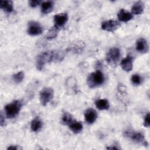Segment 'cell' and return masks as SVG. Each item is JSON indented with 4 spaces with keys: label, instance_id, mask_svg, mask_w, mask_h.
<instances>
[{
    "label": "cell",
    "instance_id": "obj_26",
    "mask_svg": "<svg viewBox=\"0 0 150 150\" xmlns=\"http://www.w3.org/2000/svg\"><path fill=\"white\" fill-rule=\"evenodd\" d=\"M41 2L40 1H39V0H35V1H33V0H31V1H29V5L32 7V8H35L38 5H39L40 4V3Z\"/></svg>",
    "mask_w": 150,
    "mask_h": 150
},
{
    "label": "cell",
    "instance_id": "obj_17",
    "mask_svg": "<svg viewBox=\"0 0 150 150\" xmlns=\"http://www.w3.org/2000/svg\"><path fill=\"white\" fill-rule=\"evenodd\" d=\"M144 9V4L142 1H138L135 3L132 8V12L135 15H141Z\"/></svg>",
    "mask_w": 150,
    "mask_h": 150
},
{
    "label": "cell",
    "instance_id": "obj_29",
    "mask_svg": "<svg viewBox=\"0 0 150 150\" xmlns=\"http://www.w3.org/2000/svg\"><path fill=\"white\" fill-rule=\"evenodd\" d=\"M107 149H119L117 146H111V147H107Z\"/></svg>",
    "mask_w": 150,
    "mask_h": 150
},
{
    "label": "cell",
    "instance_id": "obj_20",
    "mask_svg": "<svg viewBox=\"0 0 150 150\" xmlns=\"http://www.w3.org/2000/svg\"><path fill=\"white\" fill-rule=\"evenodd\" d=\"M42 127V122L39 118H35L33 119L30 124V128L32 131L37 132L39 131Z\"/></svg>",
    "mask_w": 150,
    "mask_h": 150
},
{
    "label": "cell",
    "instance_id": "obj_13",
    "mask_svg": "<svg viewBox=\"0 0 150 150\" xmlns=\"http://www.w3.org/2000/svg\"><path fill=\"white\" fill-rule=\"evenodd\" d=\"M84 47V44L82 42H76L73 43L67 49V51L72 52L74 53H81Z\"/></svg>",
    "mask_w": 150,
    "mask_h": 150
},
{
    "label": "cell",
    "instance_id": "obj_18",
    "mask_svg": "<svg viewBox=\"0 0 150 150\" xmlns=\"http://www.w3.org/2000/svg\"><path fill=\"white\" fill-rule=\"evenodd\" d=\"M96 107L100 110H108L110 107V104L106 99H100L95 102Z\"/></svg>",
    "mask_w": 150,
    "mask_h": 150
},
{
    "label": "cell",
    "instance_id": "obj_25",
    "mask_svg": "<svg viewBox=\"0 0 150 150\" xmlns=\"http://www.w3.org/2000/svg\"><path fill=\"white\" fill-rule=\"evenodd\" d=\"M149 117H150V114L149 113H148L144 118V125L145 127H149L150 125V122H149Z\"/></svg>",
    "mask_w": 150,
    "mask_h": 150
},
{
    "label": "cell",
    "instance_id": "obj_7",
    "mask_svg": "<svg viewBox=\"0 0 150 150\" xmlns=\"http://www.w3.org/2000/svg\"><path fill=\"white\" fill-rule=\"evenodd\" d=\"M124 136L137 143H142L144 144H145L146 143L144 135L140 132L127 131L124 133Z\"/></svg>",
    "mask_w": 150,
    "mask_h": 150
},
{
    "label": "cell",
    "instance_id": "obj_1",
    "mask_svg": "<svg viewBox=\"0 0 150 150\" xmlns=\"http://www.w3.org/2000/svg\"><path fill=\"white\" fill-rule=\"evenodd\" d=\"M87 84L90 88H94L101 85L104 81V77L103 73L97 70L91 73L87 77Z\"/></svg>",
    "mask_w": 150,
    "mask_h": 150
},
{
    "label": "cell",
    "instance_id": "obj_10",
    "mask_svg": "<svg viewBox=\"0 0 150 150\" xmlns=\"http://www.w3.org/2000/svg\"><path fill=\"white\" fill-rule=\"evenodd\" d=\"M121 66L125 71L132 70L133 67V58L131 56H127L121 61Z\"/></svg>",
    "mask_w": 150,
    "mask_h": 150
},
{
    "label": "cell",
    "instance_id": "obj_5",
    "mask_svg": "<svg viewBox=\"0 0 150 150\" xmlns=\"http://www.w3.org/2000/svg\"><path fill=\"white\" fill-rule=\"evenodd\" d=\"M54 92L52 88L49 87L43 88L40 92V101L42 105H46L53 98Z\"/></svg>",
    "mask_w": 150,
    "mask_h": 150
},
{
    "label": "cell",
    "instance_id": "obj_6",
    "mask_svg": "<svg viewBox=\"0 0 150 150\" xmlns=\"http://www.w3.org/2000/svg\"><path fill=\"white\" fill-rule=\"evenodd\" d=\"M28 33L31 36H36L41 34L43 32V27L38 22L30 21L28 23Z\"/></svg>",
    "mask_w": 150,
    "mask_h": 150
},
{
    "label": "cell",
    "instance_id": "obj_23",
    "mask_svg": "<svg viewBox=\"0 0 150 150\" xmlns=\"http://www.w3.org/2000/svg\"><path fill=\"white\" fill-rule=\"evenodd\" d=\"M24 73L23 71H19L16 74H14L12 76V79L15 83H20L24 79Z\"/></svg>",
    "mask_w": 150,
    "mask_h": 150
},
{
    "label": "cell",
    "instance_id": "obj_24",
    "mask_svg": "<svg viewBox=\"0 0 150 150\" xmlns=\"http://www.w3.org/2000/svg\"><path fill=\"white\" fill-rule=\"evenodd\" d=\"M131 81L134 85H139L142 83V78L138 74H134L131 77Z\"/></svg>",
    "mask_w": 150,
    "mask_h": 150
},
{
    "label": "cell",
    "instance_id": "obj_11",
    "mask_svg": "<svg viewBox=\"0 0 150 150\" xmlns=\"http://www.w3.org/2000/svg\"><path fill=\"white\" fill-rule=\"evenodd\" d=\"M84 118L87 123L92 124L97 118V112L94 109L88 108L85 111Z\"/></svg>",
    "mask_w": 150,
    "mask_h": 150
},
{
    "label": "cell",
    "instance_id": "obj_19",
    "mask_svg": "<svg viewBox=\"0 0 150 150\" xmlns=\"http://www.w3.org/2000/svg\"><path fill=\"white\" fill-rule=\"evenodd\" d=\"M69 128L75 134L80 132L83 129V125L80 122L74 121L69 124Z\"/></svg>",
    "mask_w": 150,
    "mask_h": 150
},
{
    "label": "cell",
    "instance_id": "obj_8",
    "mask_svg": "<svg viewBox=\"0 0 150 150\" xmlns=\"http://www.w3.org/2000/svg\"><path fill=\"white\" fill-rule=\"evenodd\" d=\"M120 26V24L118 22L114 20H108L101 23L102 29L110 32H114L118 29Z\"/></svg>",
    "mask_w": 150,
    "mask_h": 150
},
{
    "label": "cell",
    "instance_id": "obj_27",
    "mask_svg": "<svg viewBox=\"0 0 150 150\" xmlns=\"http://www.w3.org/2000/svg\"><path fill=\"white\" fill-rule=\"evenodd\" d=\"M0 124L1 127H3L4 125H5V118L2 113L1 114V116H0Z\"/></svg>",
    "mask_w": 150,
    "mask_h": 150
},
{
    "label": "cell",
    "instance_id": "obj_16",
    "mask_svg": "<svg viewBox=\"0 0 150 150\" xmlns=\"http://www.w3.org/2000/svg\"><path fill=\"white\" fill-rule=\"evenodd\" d=\"M53 6H54V3L53 1H45L42 2L41 5L42 13H43V14H47L50 13L52 11L53 8Z\"/></svg>",
    "mask_w": 150,
    "mask_h": 150
},
{
    "label": "cell",
    "instance_id": "obj_15",
    "mask_svg": "<svg viewBox=\"0 0 150 150\" xmlns=\"http://www.w3.org/2000/svg\"><path fill=\"white\" fill-rule=\"evenodd\" d=\"M0 8L7 13H11L13 11V2L12 1H1Z\"/></svg>",
    "mask_w": 150,
    "mask_h": 150
},
{
    "label": "cell",
    "instance_id": "obj_28",
    "mask_svg": "<svg viewBox=\"0 0 150 150\" xmlns=\"http://www.w3.org/2000/svg\"><path fill=\"white\" fill-rule=\"evenodd\" d=\"M7 149H12V150H17L18 149H20V148L17 146L16 145H11Z\"/></svg>",
    "mask_w": 150,
    "mask_h": 150
},
{
    "label": "cell",
    "instance_id": "obj_4",
    "mask_svg": "<svg viewBox=\"0 0 150 150\" xmlns=\"http://www.w3.org/2000/svg\"><path fill=\"white\" fill-rule=\"evenodd\" d=\"M120 58V50L118 47H112L106 56L107 63L111 66H115Z\"/></svg>",
    "mask_w": 150,
    "mask_h": 150
},
{
    "label": "cell",
    "instance_id": "obj_9",
    "mask_svg": "<svg viewBox=\"0 0 150 150\" xmlns=\"http://www.w3.org/2000/svg\"><path fill=\"white\" fill-rule=\"evenodd\" d=\"M68 20V16L66 13H60L54 16V27L60 29L64 26Z\"/></svg>",
    "mask_w": 150,
    "mask_h": 150
},
{
    "label": "cell",
    "instance_id": "obj_14",
    "mask_svg": "<svg viewBox=\"0 0 150 150\" xmlns=\"http://www.w3.org/2000/svg\"><path fill=\"white\" fill-rule=\"evenodd\" d=\"M117 16H118V19L120 21L123 22H128L132 18V14L130 12H129L128 11L124 10V9H121L120 11Z\"/></svg>",
    "mask_w": 150,
    "mask_h": 150
},
{
    "label": "cell",
    "instance_id": "obj_2",
    "mask_svg": "<svg viewBox=\"0 0 150 150\" xmlns=\"http://www.w3.org/2000/svg\"><path fill=\"white\" fill-rule=\"evenodd\" d=\"M52 61H54V50L43 52L38 56L36 67L39 70H41L46 63Z\"/></svg>",
    "mask_w": 150,
    "mask_h": 150
},
{
    "label": "cell",
    "instance_id": "obj_21",
    "mask_svg": "<svg viewBox=\"0 0 150 150\" xmlns=\"http://www.w3.org/2000/svg\"><path fill=\"white\" fill-rule=\"evenodd\" d=\"M58 31H59V29L55 28L54 26H53L49 30V31L47 32V34L45 36V38L48 40H52L57 36Z\"/></svg>",
    "mask_w": 150,
    "mask_h": 150
},
{
    "label": "cell",
    "instance_id": "obj_22",
    "mask_svg": "<svg viewBox=\"0 0 150 150\" xmlns=\"http://www.w3.org/2000/svg\"><path fill=\"white\" fill-rule=\"evenodd\" d=\"M62 123L64 125H69L73 121L72 117L70 114L67 112H65L62 115Z\"/></svg>",
    "mask_w": 150,
    "mask_h": 150
},
{
    "label": "cell",
    "instance_id": "obj_12",
    "mask_svg": "<svg viewBox=\"0 0 150 150\" xmlns=\"http://www.w3.org/2000/svg\"><path fill=\"white\" fill-rule=\"evenodd\" d=\"M136 50L142 53H146L148 51V45L146 40L144 38L139 39L136 42Z\"/></svg>",
    "mask_w": 150,
    "mask_h": 150
},
{
    "label": "cell",
    "instance_id": "obj_3",
    "mask_svg": "<svg viewBox=\"0 0 150 150\" xmlns=\"http://www.w3.org/2000/svg\"><path fill=\"white\" fill-rule=\"evenodd\" d=\"M22 105V103L19 100H15L7 104L5 107V112L7 118H15L19 112Z\"/></svg>",
    "mask_w": 150,
    "mask_h": 150
}]
</instances>
